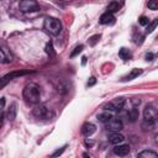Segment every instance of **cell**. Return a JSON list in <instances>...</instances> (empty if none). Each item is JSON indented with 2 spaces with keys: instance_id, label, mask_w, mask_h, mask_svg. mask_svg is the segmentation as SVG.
<instances>
[{
  "instance_id": "cell-6",
  "label": "cell",
  "mask_w": 158,
  "mask_h": 158,
  "mask_svg": "<svg viewBox=\"0 0 158 158\" xmlns=\"http://www.w3.org/2000/svg\"><path fill=\"white\" fill-rule=\"evenodd\" d=\"M20 10L23 12H28V11H38L40 10V5L33 1V0H25L20 2Z\"/></svg>"
},
{
  "instance_id": "cell-28",
  "label": "cell",
  "mask_w": 158,
  "mask_h": 158,
  "mask_svg": "<svg viewBox=\"0 0 158 158\" xmlns=\"http://www.w3.org/2000/svg\"><path fill=\"white\" fill-rule=\"evenodd\" d=\"M64 149H65V146H64V147H62L60 149H57V151H56V152H54V153L51 156V158H56V157H59V156H60V154L64 152Z\"/></svg>"
},
{
  "instance_id": "cell-15",
  "label": "cell",
  "mask_w": 158,
  "mask_h": 158,
  "mask_svg": "<svg viewBox=\"0 0 158 158\" xmlns=\"http://www.w3.org/2000/svg\"><path fill=\"white\" fill-rule=\"evenodd\" d=\"M137 158H158V154H157L154 151L144 149V151H142V152L138 153Z\"/></svg>"
},
{
  "instance_id": "cell-1",
  "label": "cell",
  "mask_w": 158,
  "mask_h": 158,
  "mask_svg": "<svg viewBox=\"0 0 158 158\" xmlns=\"http://www.w3.org/2000/svg\"><path fill=\"white\" fill-rule=\"evenodd\" d=\"M22 95H23V99L27 102L37 104L40 101V99H41V88L35 83H30L23 88Z\"/></svg>"
},
{
  "instance_id": "cell-4",
  "label": "cell",
  "mask_w": 158,
  "mask_h": 158,
  "mask_svg": "<svg viewBox=\"0 0 158 158\" xmlns=\"http://www.w3.org/2000/svg\"><path fill=\"white\" fill-rule=\"evenodd\" d=\"M143 117L146 122H148L149 125H153L158 120V110L153 105H147L143 110Z\"/></svg>"
},
{
  "instance_id": "cell-35",
  "label": "cell",
  "mask_w": 158,
  "mask_h": 158,
  "mask_svg": "<svg viewBox=\"0 0 158 158\" xmlns=\"http://www.w3.org/2000/svg\"><path fill=\"white\" fill-rule=\"evenodd\" d=\"M156 142H157V143H158V135H157V136H156Z\"/></svg>"
},
{
  "instance_id": "cell-19",
  "label": "cell",
  "mask_w": 158,
  "mask_h": 158,
  "mask_svg": "<svg viewBox=\"0 0 158 158\" xmlns=\"http://www.w3.org/2000/svg\"><path fill=\"white\" fill-rule=\"evenodd\" d=\"M111 118H112V115L110 112H102V114L98 115V120L100 122H102V123H107Z\"/></svg>"
},
{
  "instance_id": "cell-5",
  "label": "cell",
  "mask_w": 158,
  "mask_h": 158,
  "mask_svg": "<svg viewBox=\"0 0 158 158\" xmlns=\"http://www.w3.org/2000/svg\"><path fill=\"white\" fill-rule=\"evenodd\" d=\"M125 102H126V100H125L123 98H117V99H115V100L107 102V104L104 106V109H105L106 111H120V110H122Z\"/></svg>"
},
{
  "instance_id": "cell-32",
  "label": "cell",
  "mask_w": 158,
  "mask_h": 158,
  "mask_svg": "<svg viewBox=\"0 0 158 158\" xmlns=\"http://www.w3.org/2000/svg\"><path fill=\"white\" fill-rule=\"evenodd\" d=\"M85 144H86V146H89V147H91V146L94 144V142H93V141H89V139H86V141H85Z\"/></svg>"
},
{
  "instance_id": "cell-31",
  "label": "cell",
  "mask_w": 158,
  "mask_h": 158,
  "mask_svg": "<svg viewBox=\"0 0 158 158\" xmlns=\"http://www.w3.org/2000/svg\"><path fill=\"white\" fill-rule=\"evenodd\" d=\"M146 59L147 60H153V54L152 53H147L146 54Z\"/></svg>"
},
{
  "instance_id": "cell-12",
  "label": "cell",
  "mask_w": 158,
  "mask_h": 158,
  "mask_svg": "<svg viewBox=\"0 0 158 158\" xmlns=\"http://www.w3.org/2000/svg\"><path fill=\"white\" fill-rule=\"evenodd\" d=\"M123 139H125V137L121 133H118V132H112V133L109 135V142L112 143V144H118Z\"/></svg>"
},
{
  "instance_id": "cell-22",
  "label": "cell",
  "mask_w": 158,
  "mask_h": 158,
  "mask_svg": "<svg viewBox=\"0 0 158 158\" xmlns=\"http://www.w3.org/2000/svg\"><path fill=\"white\" fill-rule=\"evenodd\" d=\"M83 48H84V47H83V44H80V46H77V47L74 48V51L70 53V58H74L77 54H79V53L83 51Z\"/></svg>"
},
{
  "instance_id": "cell-18",
  "label": "cell",
  "mask_w": 158,
  "mask_h": 158,
  "mask_svg": "<svg viewBox=\"0 0 158 158\" xmlns=\"http://www.w3.org/2000/svg\"><path fill=\"white\" fill-rule=\"evenodd\" d=\"M120 7H121V4H118L117 1H111L107 6V12H110V14L117 12L120 10Z\"/></svg>"
},
{
  "instance_id": "cell-33",
  "label": "cell",
  "mask_w": 158,
  "mask_h": 158,
  "mask_svg": "<svg viewBox=\"0 0 158 158\" xmlns=\"http://www.w3.org/2000/svg\"><path fill=\"white\" fill-rule=\"evenodd\" d=\"M85 63H86V57H83V58H81V64L85 65Z\"/></svg>"
},
{
  "instance_id": "cell-8",
  "label": "cell",
  "mask_w": 158,
  "mask_h": 158,
  "mask_svg": "<svg viewBox=\"0 0 158 158\" xmlns=\"http://www.w3.org/2000/svg\"><path fill=\"white\" fill-rule=\"evenodd\" d=\"M27 73H28L27 70H22V72H12V73H9V74H6V75H4V77H2L0 86H1V88H4V86L6 85V83H7V81L12 80V79H14V78H16V77L25 75V74H27Z\"/></svg>"
},
{
  "instance_id": "cell-2",
  "label": "cell",
  "mask_w": 158,
  "mask_h": 158,
  "mask_svg": "<svg viewBox=\"0 0 158 158\" xmlns=\"http://www.w3.org/2000/svg\"><path fill=\"white\" fill-rule=\"evenodd\" d=\"M43 27L52 36H57L62 31V23L56 17H46L44 19V22H43Z\"/></svg>"
},
{
  "instance_id": "cell-3",
  "label": "cell",
  "mask_w": 158,
  "mask_h": 158,
  "mask_svg": "<svg viewBox=\"0 0 158 158\" xmlns=\"http://www.w3.org/2000/svg\"><path fill=\"white\" fill-rule=\"evenodd\" d=\"M32 114H33L35 117H37V118H42V120H48V118H52V117L54 116L53 111H52L51 109L43 106V105H38V106H36V107L32 110Z\"/></svg>"
},
{
  "instance_id": "cell-25",
  "label": "cell",
  "mask_w": 158,
  "mask_h": 158,
  "mask_svg": "<svg viewBox=\"0 0 158 158\" xmlns=\"http://www.w3.org/2000/svg\"><path fill=\"white\" fill-rule=\"evenodd\" d=\"M138 22H139V25H142V26H148L149 20H148V17H146V16H141L139 20H138Z\"/></svg>"
},
{
  "instance_id": "cell-26",
  "label": "cell",
  "mask_w": 158,
  "mask_h": 158,
  "mask_svg": "<svg viewBox=\"0 0 158 158\" xmlns=\"http://www.w3.org/2000/svg\"><path fill=\"white\" fill-rule=\"evenodd\" d=\"M133 40H135V43L141 44V43L143 42V36H142V35H139V33H138V35L136 33V35L133 36Z\"/></svg>"
},
{
  "instance_id": "cell-27",
  "label": "cell",
  "mask_w": 158,
  "mask_h": 158,
  "mask_svg": "<svg viewBox=\"0 0 158 158\" xmlns=\"http://www.w3.org/2000/svg\"><path fill=\"white\" fill-rule=\"evenodd\" d=\"M99 40H100V35H95V36H93V37L89 40V44H90V46H95V43H96Z\"/></svg>"
},
{
  "instance_id": "cell-20",
  "label": "cell",
  "mask_w": 158,
  "mask_h": 158,
  "mask_svg": "<svg viewBox=\"0 0 158 158\" xmlns=\"http://www.w3.org/2000/svg\"><path fill=\"white\" fill-rule=\"evenodd\" d=\"M138 110L136 109V107H133V109H131L130 111H128V118H130V121L131 122H135L137 118H138Z\"/></svg>"
},
{
  "instance_id": "cell-14",
  "label": "cell",
  "mask_w": 158,
  "mask_h": 158,
  "mask_svg": "<svg viewBox=\"0 0 158 158\" xmlns=\"http://www.w3.org/2000/svg\"><path fill=\"white\" fill-rule=\"evenodd\" d=\"M142 69H139V68H135V69H132L126 77H123L122 78V80L123 81H127V80H132V79H135V78H137L138 75H141L142 74Z\"/></svg>"
},
{
  "instance_id": "cell-16",
  "label": "cell",
  "mask_w": 158,
  "mask_h": 158,
  "mask_svg": "<svg viewBox=\"0 0 158 158\" xmlns=\"http://www.w3.org/2000/svg\"><path fill=\"white\" fill-rule=\"evenodd\" d=\"M16 107H17V106H16V104L14 102V104L10 105V107H9V110H7V118H9L10 121H14L15 117H16V112H17V109H16Z\"/></svg>"
},
{
  "instance_id": "cell-17",
  "label": "cell",
  "mask_w": 158,
  "mask_h": 158,
  "mask_svg": "<svg viewBox=\"0 0 158 158\" xmlns=\"http://www.w3.org/2000/svg\"><path fill=\"white\" fill-rule=\"evenodd\" d=\"M118 56H120V58L123 59V60H128V59L132 58V54H131V52H130L127 48H121V49L118 51Z\"/></svg>"
},
{
  "instance_id": "cell-34",
  "label": "cell",
  "mask_w": 158,
  "mask_h": 158,
  "mask_svg": "<svg viewBox=\"0 0 158 158\" xmlns=\"http://www.w3.org/2000/svg\"><path fill=\"white\" fill-rule=\"evenodd\" d=\"M4 106H5V99L1 98V109H4Z\"/></svg>"
},
{
  "instance_id": "cell-7",
  "label": "cell",
  "mask_w": 158,
  "mask_h": 158,
  "mask_svg": "<svg viewBox=\"0 0 158 158\" xmlns=\"http://www.w3.org/2000/svg\"><path fill=\"white\" fill-rule=\"evenodd\" d=\"M105 126H106V130H109V131L118 132L120 130H122V121L118 117L117 118L112 117L107 123H105Z\"/></svg>"
},
{
  "instance_id": "cell-9",
  "label": "cell",
  "mask_w": 158,
  "mask_h": 158,
  "mask_svg": "<svg viewBox=\"0 0 158 158\" xmlns=\"http://www.w3.org/2000/svg\"><path fill=\"white\" fill-rule=\"evenodd\" d=\"M12 53L10 52V49H7L5 46H1L0 49V60L1 63H10L12 60Z\"/></svg>"
},
{
  "instance_id": "cell-24",
  "label": "cell",
  "mask_w": 158,
  "mask_h": 158,
  "mask_svg": "<svg viewBox=\"0 0 158 158\" xmlns=\"http://www.w3.org/2000/svg\"><path fill=\"white\" fill-rule=\"evenodd\" d=\"M46 52H47L49 56H53V54H54V51H53V44H52V42H48V43L46 44Z\"/></svg>"
},
{
  "instance_id": "cell-11",
  "label": "cell",
  "mask_w": 158,
  "mask_h": 158,
  "mask_svg": "<svg viewBox=\"0 0 158 158\" xmlns=\"http://www.w3.org/2000/svg\"><path fill=\"white\" fill-rule=\"evenodd\" d=\"M95 130H96L95 125L88 122V123H84V125H83V127H81V133H83L84 136L89 137V136H91V135L95 132Z\"/></svg>"
},
{
  "instance_id": "cell-10",
  "label": "cell",
  "mask_w": 158,
  "mask_h": 158,
  "mask_svg": "<svg viewBox=\"0 0 158 158\" xmlns=\"http://www.w3.org/2000/svg\"><path fill=\"white\" fill-rule=\"evenodd\" d=\"M114 153L120 156V157H123V156L130 153V147L127 144H118V146H116L114 148Z\"/></svg>"
},
{
  "instance_id": "cell-21",
  "label": "cell",
  "mask_w": 158,
  "mask_h": 158,
  "mask_svg": "<svg viewBox=\"0 0 158 158\" xmlns=\"http://www.w3.org/2000/svg\"><path fill=\"white\" fill-rule=\"evenodd\" d=\"M157 26H158V19H156V20H153L152 22L148 23V26H147V28H146V33L153 32V30H154Z\"/></svg>"
},
{
  "instance_id": "cell-29",
  "label": "cell",
  "mask_w": 158,
  "mask_h": 158,
  "mask_svg": "<svg viewBox=\"0 0 158 158\" xmlns=\"http://www.w3.org/2000/svg\"><path fill=\"white\" fill-rule=\"evenodd\" d=\"M131 102H132V105H133V106H137V105H139V104H141V100H139V99H137V98H133V99H131Z\"/></svg>"
},
{
  "instance_id": "cell-13",
  "label": "cell",
  "mask_w": 158,
  "mask_h": 158,
  "mask_svg": "<svg viewBox=\"0 0 158 158\" xmlns=\"http://www.w3.org/2000/svg\"><path fill=\"white\" fill-rule=\"evenodd\" d=\"M114 21H115V17H114V15L110 14V12H105V14H102L101 17H100V23H101V25L114 23Z\"/></svg>"
},
{
  "instance_id": "cell-23",
  "label": "cell",
  "mask_w": 158,
  "mask_h": 158,
  "mask_svg": "<svg viewBox=\"0 0 158 158\" xmlns=\"http://www.w3.org/2000/svg\"><path fill=\"white\" fill-rule=\"evenodd\" d=\"M147 6L151 10H158V1L157 0H151V1L147 2Z\"/></svg>"
},
{
  "instance_id": "cell-30",
  "label": "cell",
  "mask_w": 158,
  "mask_h": 158,
  "mask_svg": "<svg viewBox=\"0 0 158 158\" xmlns=\"http://www.w3.org/2000/svg\"><path fill=\"white\" fill-rule=\"evenodd\" d=\"M95 83H96V79H95L94 77H91V78L89 79V81H88V86H93Z\"/></svg>"
}]
</instances>
